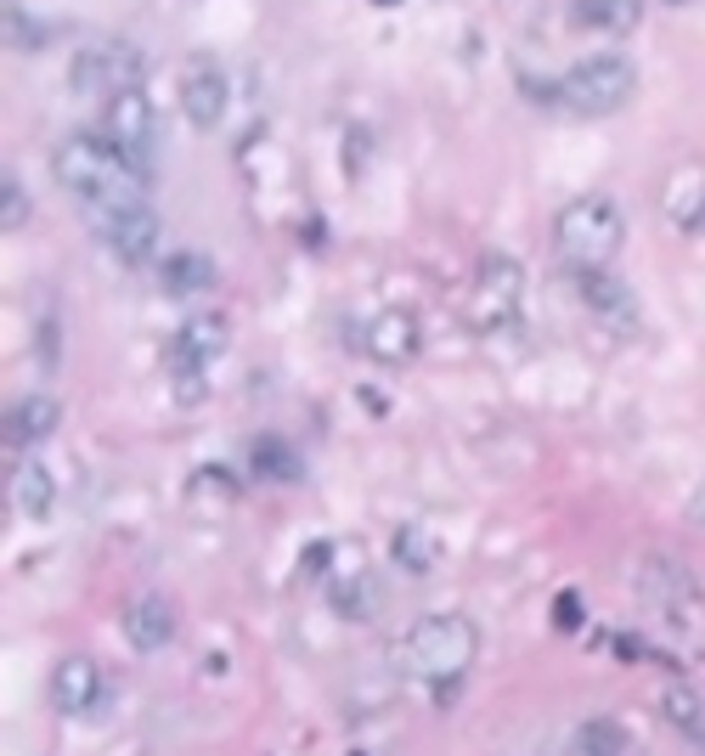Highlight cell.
Masks as SVG:
<instances>
[{
    "instance_id": "9a60e30c",
    "label": "cell",
    "mask_w": 705,
    "mask_h": 756,
    "mask_svg": "<svg viewBox=\"0 0 705 756\" xmlns=\"http://www.w3.org/2000/svg\"><path fill=\"white\" fill-rule=\"evenodd\" d=\"M119 627H125L130 649L153 655V649H164V644L175 638V610H169V599H158V593H141V599H130V605H125Z\"/></svg>"
},
{
    "instance_id": "603a6c76",
    "label": "cell",
    "mask_w": 705,
    "mask_h": 756,
    "mask_svg": "<svg viewBox=\"0 0 705 756\" xmlns=\"http://www.w3.org/2000/svg\"><path fill=\"white\" fill-rule=\"evenodd\" d=\"M559 756H627V734L615 723H587V728H576V739Z\"/></svg>"
},
{
    "instance_id": "44dd1931",
    "label": "cell",
    "mask_w": 705,
    "mask_h": 756,
    "mask_svg": "<svg viewBox=\"0 0 705 756\" xmlns=\"http://www.w3.org/2000/svg\"><path fill=\"white\" fill-rule=\"evenodd\" d=\"M434 559H440V537L429 531V526H401L395 531V564L401 570H434Z\"/></svg>"
},
{
    "instance_id": "8992f818",
    "label": "cell",
    "mask_w": 705,
    "mask_h": 756,
    "mask_svg": "<svg viewBox=\"0 0 705 756\" xmlns=\"http://www.w3.org/2000/svg\"><path fill=\"white\" fill-rule=\"evenodd\" d=\"M519 305H525V266L513 255H502V248H491L474 272V288H469V322L480 333H502V327H513Z\"/></svg>"
},
{
    "instance_id": "d6986e66",
    "label": "cell",
    "mask_w": 705,
    "mask_h": 756,
    "mask_svg": "<svg viewBox=\"0 0 705 756\" xmlns=\"http://www.w3.org/2000/svg\"><path fill=\"white\" fill-rule=\"evenodd\" d=\"M379 599H384V587H379L368 570H350V576L333 581V605H339L344 616H356V621L379 616Z\"/></svg>"
},
{
    "instance_id": "8fae6325",
    "label": "cell",
    "mask_w": 705,
    "mask_h": 756,
    "mask_svg": "<svg viewBox=\"0 0 705 756\" xmlns=\"http://www.w3.org/2000/svg\"><path fill=\"white\" fill-rule=\"evenodd\" d=\"M51 706L62 717H97L108 706V678L91 655H62L51 671Z\"/></svg>"
},
{
    "instance_id": "30bf717a",
    "label": "cell",
    "mask_w": 705,
    "mask_h": 756,
    "mask_svg": "<svg viewBox=\"0 0 705 756\" xmlns=\"http://www.w3.org/2000/svg\"><path fill=\"white\" fill-rule=\"evenodd\" d=\"M633 581H638V593H644L660 616L688 621V616L699 610V581H694V570H683V564L666 559V553H644L638 570H633Z\"/></svg>"
},
{
    "instance_id": "484cf974",
    "label": "cell",
    "mask_w": 705,
    "mask_h": 756,
    "mask_svg": "<svg viewBox=\"0 0 705 756\" xmlns=\"http://www.w3.org/2000/svg\"><path fill=\"white\" fill-rule=\"evenodd\" d=\"M254 452H260V463H266V474H272V480H294V474H300V469H294V452H288V446H277V441H260Z\"/></svg>"
},
{
    "instance_id": "6da1fadb",
    "label": "cell",
    "mask_w": 705,
    "mask_h": 756,
    "mask_svg": "<svg viewBox=\"0 0 705 756\" xmlns=\"http://www.w3.org/2000/svg\"><path fill=\"white\" fill-rule=\"evenodd\" d=\"M474 655H480V627L469 616H423L401 632L395 671L407 689H418L429 700H452L458 684L469 678Z\"/></svg>"
},
{
    "instance_id": "ac0fdd59",
    "label": "cell",
    "mask_w": 705,
    "mask_h": 756,
    "mask_svg": "<svg viewBox=\"0 0 705 756\" xmlns=\"http://www.w3.org/2000/svg\"><path fill=\"white\" fill-rule=\"evenodd\" d=\"M644 18V0H570V23L598 35H627Z\"/></svg>"
},
{
    "instance_id": "52a82bcc",
    "label": "cell",
    "mask_w": 705,
    "mask_h": 756,
    "mask_svg": "<svg viewBox=\"0 0 705 756\" xmlns=\"http://www.w3.org/2000/svg\"><path fill=\"white\" fill-rule=\"evenodd\" d=\"M226 351V316L221 311H204L193 322L175 327V345H169V373H175V390L182 401H198L204 395V367Z\"/></svg>"
},
{
    "instance_id": "7402d4cb",
    "label": "cell",
    "mask_w": 705,
    "mask_h": 756,
    "mask_svg": "<svg viewBox=\"0 0 705 756\" xmlns=\"http://www.w3.org/2000/svg\"><path fill=\"white\" fill-rule=\"evenodd\" d=\"M666 209H672V220L683 226V232H705V187H699V176H677L672 181V198H666Z\"/></svg>"
},
{
    "instance_id": "7a4b0ae2",
    "label": "cell",
    "mask_w": 705,
    "mask_h": 756,
    "mask_svg": "<svg viewBox=\"0 0 705 756\" xmlns=\"http://www.w3.org/2000/svg\"><path fill=\"white\" fill-rule=\"evenodd\" d=\"M51 176L68 198H79V209H108V204H130L147 198V170L136 158H125L102 130H74L57 141L51 153Z\"/></svg>"
},
{
    "instance_id": "d4e9b609",
    "label": "cell",
    "mask_w": 705,
    "mask_h": 756,
    "mask_svg": "<svg viewBox=\"0 0 705 756\" xmlns=\"http://www.w3.org/2000/svg\"><path fill=\"white\" fill-rule=\"evenodd\" d=\"M23 215H29V193H23V181H18V176L7 170V176H0V226L12 232V226H18Z\"/></svg>"
},
{
    "instance_id": "2e32d148",
    "label": "cell",
    "mask_w": 705,
    "mask_h": 756,
    "mask_svg": "<svg viewBox=\"0 0 705 756\" xmlns=\"http://www.w3.org/2000/svg\"><path fill=\"white\" fill-rule=\"evenodd\" d=\"M57 418H62V406H57L51 395H23V401H12V406H7V446H35V441H46V435L57 430Z\"/></svg>"
},
{
    "instance_id": "ba28073f",
    "label": "cell",
    "mask_w": 705,
    "mask_h": 756,
    "mask_svg": "<svg viewBox=\"0 0 705 756\" xmlns=\"http://www.w3.org/2000/svg\"><path fill=\"white\" fill-rule=\"evenodd\" d=\"M85 220H91V232L114 248L119 261H130V266L153 261V248H158V215H153L147 198L108 204V209H85Z\"/></svg>"
},
{
    "instance_id": "cb8c5ba5",
    "label": "cell",
    "mask_w": 705,
    "mask_h": 756,
    "mask_svg": "<svg viewBox=\"0 0 705 756\" xmlns=\"http://www.w3.org/2000/svg\"><path fill=\"white\" fill-rule=\"evenodd\" d=\"M187 497H193V502H204V509H215V514H221V509H226V497H232V480L221 474V463H209V469H198V474H193Z\"/></svg>"
},
{
    "instance_id": "4fadbf2b",
    "label": "cell",
    "mask_w": 705,
    "mask_h": 756,
    "mask_svg": "<svg viewBox=\"0 0 705 756\" xmlns=\"http://www.w3.org/2000/svg\"><path fill=\"white\" fill-rule=\"evenodd\" d=\"M362 351L373 356V362H384V367H407L418 351H423V327H418V316L412 311H373L368 322H362Z\"/></svg>"
},
{
    "instance_id": "3957f363",
    "label": "cell",
    "mask_w": 705,
    "mask_h": 756,
    "mask_svg": "<svg viewBox=\"0 0 705 756\" xmlns=\"http://www.w3.org/2000/svg\"><path fill=\"white\" fill-rule=\"evenodd\" d=\"M554 237H559V255L570 272H587V266H609V255L621 248L627 237V220H621V204L609 193H581L570 198L559 215H554Z\"/></svg>"
},
{
    "instance_id": "5bb4252c",
    "label": "cell",
    "mask_w": 705,
    "mask_h": 756,
    "mask_svg": "<svg viewBox=\"0 0 705 756\" xmlns=\"http://www.w3.org/2000/svg\"><path fill=\"white\" fill-rule=\"evenodd\" d=\"M576 288H581V300H587V311L598 322H609L615 333H638V300H633V288L621 277H609V266L576 272Z\"/></svg>"
},
{
    "instance_id": "5b68a950",
    "label": "cell",
    "mask_w": 705,
    "mask_h": 756,
    "mask_svg": "<svg viewBox=\"0 0 705 756\" xmlns=\"http://www.w3.org/2000/svg\"><path fill=\"white\" fill-rule=\"evenodd\" d=\"M68 73H74V91L108 102V97H119V91H141V79H147V57H141V46H130V40H114V35H108V40L79 46Z\"/></svg>"
},
{
    "instance_id": "9c48e42d",
    "label": "cell",
    "mask_w": 705,
    "mask_h": 756,
    "mask_svg": "<svg viewBox=\"0 0 705 756\" xmlns=\"http://www.w3.org/2000/svg\"><path fill=\"white\" fill-rule=\"evenodd\" d=\"M102 136H108L125 158H136L141 170H147L153 153H158V108H153V97H147V91H119V97H108V102H102Z\"/></svg>"
},
{
    "instance_id": "277c9868",
    "label": "cell",
    "mask_w": 705,
    "mask_h": 756,
    "mask_svg": "<svg viewBox=\"0 0 705 756\" xmlns=\"http://www.w3.org/2000/svg\"><path fill=\"white\" fill-rule=\"evenodd\" d=\"M638 91V68L627 51H587L554 79V102L565 114H615Z\"/></svg>"
},
{
    "instance_id": "4316f807",
    "label": "cell",
    "mask_w": 705,
    "mask_h": 756,
    "mask_svg": "<svg viewBox=\"0 0 705 756\" xmlns=\"http://www.w3.org/2000/svg\"><path fill=\"white\" fill-rule=\"evenodd\" d=\"M666 711H672L683 728H688V723H699V700H694V695H683V689H672V695H666Z\"/></svg>"
},
{
    "instance_id": "7c38bea8",
    "label": "cell",
    "mask_w": 705,
    "mask_h": 756,
    "mask_svg": "<svg viewBox=\"0 0 705 756\" xmlns=\"http://www.w3.org/2000/svg\"><path fill=\"white\" fill-rule=\"evenodd\" d=\"M226 108H232V79H226V68H221L215 57H193V62L182 68V114L209 130V125L226 119Z\"/></svg>"
},
{
    "instance_id": "ffe728a7",
    "label": "cell",
    "mask_w": 705,
    "mask_h": 756,
    "mask_svg": "<svg viewBox=\"0 0 705 756\" xmlns=\"http://www.w3.org/2000/svg\"><path fill=\"white\" fill-rule=\"evenodd\" d=\"M158 277H164L169 294H198V288L215 283V266H209V255H193V248H182V255H169V261L158 266Z\"/></svg>"
},
{
    "instance_id": "e0dca14e",
    "label": "cell",
    "mask_w": 705,
    "mask_h": 756,
    "mask_svg": "<svg viewBox=\"0 0 705 756\" xmlns=\"http://www.w3.org/2000/svg\"><path fill=\"white\" fill-rule=\"evenodd\" d=\"M7 491H12V509L23 520H46L57 509V480H51L46 463H18L12 480H7Z\"/></svg>"
},
{
    "instance_id": "83f0119b",
    "label": "cell",
    "mask_w": 705,
    "mask_h": 756,
    "mask_svg": "<svg viewBox=\"0 0 705 756\" xmlns=\"http://www.w3.org/2000/svg\"><path fill=\"white\" fill-rule=\"evenodd\" d=\"M688 514H694V526H699V531H705V480H699V485H694V502H688Z\"/></svg>"
}]
</instances>
